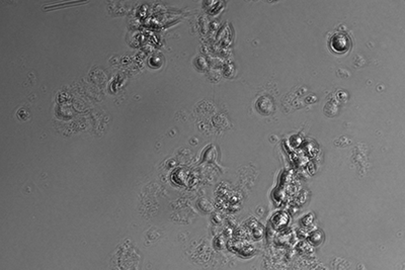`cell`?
<instances>
[{
	"label": "cell",
	"mask_w": 405,
	"mask_h": 270,
	"mask_svg": "<svg viewBox=\"0 0 405 270\" xmlns=\"http://www.w3.org/2000/svg\"><path fill=\"white\" fill-rule=\"evenodd\" d=\"M351 46V43L349 38L346 35H335L333 37L332 41H331V47L334 52L337 53H344L349 50Z\"/></svg>",
	"instance_id": "cell-1"
}]
</instances>
